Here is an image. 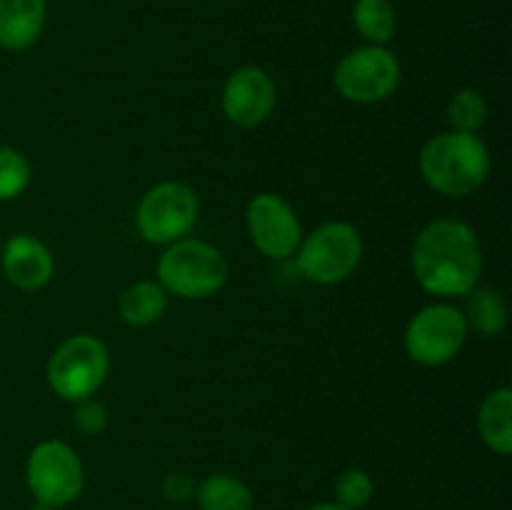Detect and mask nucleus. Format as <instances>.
I'll return each instance as SVG.
<instances>
[{"instance_id": "obj_23", "label": "nucleus", "mask_w": 512, "mask_h": 510, "mask_svg": "<svg viewBox=\"0 0 512 510\" xmlns=\"http://www.w3.org/2000/svg\"><path fill=\"white\" fill-rule=\"evenodd\" d=\"M163 495L173 503H185L195 495V483L188 473H170L163 480Z\"/></svg>"}, {"instance_id": "obj_8", "label": "nucleus", "mask_w": 512, "mask_h": 510, "mask_svg": "<svg viewBox=\"0 0 512 510\" xmlns=\"http://www.w3.org/2000/svg\"><path fill=\"white\" fill-rule=\"evenodd\" d=\"M468 333L463 310L450 303H430L408 320L403 345L413 363L438 368L458 358Z\"/></svg>"}, {"instance_id": "obj_10", "label": "nucleus", "mask_w": 512, "mask_h": 510, "mask_svg": "<svg viewBox=\"0 0 512 510\" xmlns=\"http://www.w3.org/2000/svg\"><path fill=\"white\" fill-rule=\"evenodd\" d=\"M250 243L270 260H288L303 240V225L293 205L278 193H258L245 208Z\"/></svg>"}, {"instance_id": "obj_13", "label": "nucleus", "mask_w": 512, "mask_h": 510, "mask_svg": "<svg viewBox=\"0 0 512 510\" xmlns=\"http://www.w3.org/2000/svg\"><path fill=\"white\" fill-rule=\"evenodd\" d=\"M48 20V0H0V48L8 53L33 48Z\"/></svg>"}, {"instance_id": "obj_21", "label": "nucleus", "mask_w": 512, "mask_h": 510, "mask_svg": "<svg viewBox=\"0 0 512 510\" xmlns=\"http://www.w3.org/2000/svg\"><path fill=\"white\" fill-rule=\"evenodd\" d=\"M375 483L368 470L348 468L335 480V503H340L348 510H360L373 500Z\"/></svg>"}, {"instance_id": "obj_20", "label": "nucleus", "mask_w": 512, "mask_h": 510, "mask_svg": "<svg viewBox=\"0 0 512 510\" xmlns=\"http://www.w3.org/2000/svg\"><path fill=\"white\" fill-rule=\"evenodd\" d=\"M33 183L30 160L10 145H0V203L20 198Z\"/></svg>"}, {"instance_id": "obj_2", "label": "nucleus", "mask_w": 512, "mask_h": 510, "mask_svg": "<svg viewBox=\"0 0 512 510\" xmlns=\"http://www.w3.org/2000/svg\"><path fill=\"white\" fill-rule=\"evenodd\" d=\"M493 158L475 133L445 130L425 140L418 155V170L425 185L445 198H468L488 180Z\"/></svg>"}, {"instance_id": "obj_1", "label": "nucleus", "mask_w": 512, "mask_h": 510, "mask_svg": "<svg viewBox=\"0 0 512 510\" xmlns=\"http://www.w3.org/2000/svg\"><path fill=\"white\" fill-rule=\"evenodd\" d=\"M410 268L425 293L443 300L465 298L483 275L478 233L463 220H430L415 238Z\"/></svg>"}, {"instance_id": "obj_7", "label": "nucleus", "mask_w": 512, "mask_h": 510, "mask_svg": "<svg viewBox=\"0 0 512 510\" xmlns=\"http://www.w3.org/2000/svg\"><path fill=\"white\" fill-rule=\"evenodd\" d=\"M403 68L388 45H363L338 60L333 70V85L348 103H383L398 90Z\"/></svg>"}, {"instance_id": "obj_5", "label": "nucleus", "mask_w": 512, "mask_h": 510, "mask_svg": "<svg viewBox=\"0 0 512 510\" xmlns=\"http://www.w3.org/2000/svg\"><path fill=\"white\" fill-rule=\"evenodd\" d=\"M110 373V353L95 335L80 333L63 340L50 355L45 380L60 400L93 398Z\"/></svg>"}, {"instance_id": "obj_12", "label": "nucleus", "mask_w": 512, "mask_h": 510, "mask_svg": "<svg viewBox=\"0 0 512 510\" xmlns=\"http://www.w3.org/2000/svg\"><path fill=\"white\" fill-rule=\"evenodd\" d=\"M0 268L5 280L18 290H40L53 280V250L35 235H10L0 250Z\"/></svg>"}, {"instance_id": "obj_16", "label": "nucleus", "mask_w": 512, "mask_h": 510, "mask_svg": "<svg viewBox=\"0 0 512 510\" xmlns=\"http://www.w3.org/2000/svg\"><path fill=\"white\" fill-rule=\"evenodd\" d=\"M465 323L468 330H475L483 338H495L508 328V300L498 288H478L475 285L468 295H465Z\"/></svg>"}, {"instance_id": "obj_22", "label": "nucleus", "mask_w": 512, "mask_h": 510, "mask_svg": "<svg viewBox=\"0 0 512 510\" xmlns=\"http://www.w3.org/2000/svg\"><path fill=\"white\" fill-rule=\"evenodd\" d=\"M75 428L85 435H100L110 423V413L98 398H83L75 403Z\"/></svg>"}, {"instance_id": "obj_24", "label": "nucleus", "mask_w": 512, "mask_h": 510, "mask_svg": "<svg viewBox=\"0 0 512 510\" xmlns=\"http://www.w3.org/2000/svg\"><path fill=\"white\" fill-rule=\"evenodd\" d=\"M305 510H348V508H343L340 503H318V505H310V508Z\"/></svg>"}, {"instance_id": "obj_4", "label": "nucleus", "mask_w": 512, "mask_h": 510, "mask_svg": "<svg viewBox=\"0 0 512 510\" xmlns=\"http://www.w3.org/2000/svg\"><path fill=\"white\" fill-rule=\"evenodd\" d=\"M363 238L345 220H330L303 235L293 260L305 280L318 285H338L358 270L363 260Z\"/></svg>"}, {"instance_id": "obj_15", "label": "nucleus", "mask_w": 512, "mask_h": 510, "mask_svg": "<svg viewBox=\"0 0 512 510\" xmlns=\"http://www.w3.org/2000/svg\"><path fill=\"white\" fill-rule=\"evenodd\" d=\"M170 295L158 280H138L120 293L118 313L120 320L130 328H148L158 323L168 310Z\"/></svg>"}, {"instance_id": "obj_14", "label": "nucleus", "mask_w": 512, "mask_h": 510, "mask_svg": "<svg viewBox=\"0 0 512 510\" xmlns=\"http://www.w3.org/2000/svg\"><path fill=\"white\" fill-rule=\"evenodd\" d=\"M478 433L495 455L512 453V388L490 390L478 408Z\"/></svg>"}, {"instance_id": "obj_9", "label": "nucleus", "mask_w": 512, "mask_h": 510, "mask_svg": "<svg viewBox=\"0 0 512 510\" xmlns=\"http://www.w3.org/2000/svg\"><path fill=\"white\" fill-rule=\"evenodd\" d=\"M25 485L40 503L65 508L85 488L83 460L63 440H43L25 460Z\"/></svg>"}, {"instance_id": "obj_25", "label": "nucleus", "mask_w": 512, "mask_h": 510, "mask_svg": "<svg viewBox=\"0 0 512 510\" xmlns=\"http://www.w3.org/2000/svg\"><path fill=\"white\" fill-rule=\"evenodd\" d=\"M28 510H58V508H53V505H48V503H40V500H35V503L30 505Z\"/></svg>"}, {"instance_id": "obj_17", "label": "nucleus", "mask_w": 512, "mask_h": 510, "mask_svg": "<svg viewBox=\"0 0 512 510\" xmlns=\"http://www.w3.org/2000/svg\"><path fill=\"white\" fill-rule=\"evenodd\" d=\"M200 510H253L255 498L248 483L230 473H213L195 485Z\"/></svg>"}, {"instance_id": "obj_3", "label": "nucleus", "mask_w": 512, "mask_h": 510, "mask_svg": "<svg viewBox=\"0 0 512 510\" xmlns=\"http://www.w3.org/2000/svg\"><path fill=\"white\" fill-rule=\"evenodd\" d=\"M155 275L168 295L183 300H203L225 288L230 265L215 245L183 238L165 245L155 265Z\"/></svg>"}, {"instance_id": "obj_6", "label": "nucleus", "mask_w": 512, "mask_h": 510, "mask_svg": "<svg viewBox=\"0 0 512 510\" xmlns=\"http://www.w3.org/2000/svg\"><path fill=\"white\" fill-rule=\"evenodd\" d=\"M200 215L198 193L183 180H163L140 198L135 228L145 243L170 245L188 238Z\"/></svg>"}, {"instance_id": "obj_18", "label": "nucleus", "mask_w": 512, "mask_h": 510, "mask_svg": "<svg viewBox=\"0 0 512 510\" xmlns=\"http://www.w3.org/2000/svg\"><path fill=\"white\" fill-rule=\"evenodd\" d=\"M353 25L368 45H388L398 30L393 0H355Z\"/></svg>"}, {"instance_id": "obj_11", "label": "nucleus", "mask_w": 512, "mask_h": 510, "mask_svg": "<svg viewBox=\"0 0 512 510\" xmlns=\"http://www.w3.org/2000/svg\"><path fill=\"white\" fill-rule=\"evenodd\" d=\"M278 88L273 75L260 65H243L225 78L220 105L223 115L238 128H258L273 115Z\"/></svg>"}, {"instance_id": "obj_19", "label": "nucleus", "mask_w": 512, "mask_h": 510, "mask_svg": "<svg viewBox=\"0 0 512 510\" xmlns=\"http://www.w3.org/2000/svg\"><path fill=\"white\" fill-rule=\"evenodd\" d=\"M488 100L480 90L475 88H463L450 98L448 103V120L450 130H458V133H475L488 123Z\"/></svg>"}]
</instances>
